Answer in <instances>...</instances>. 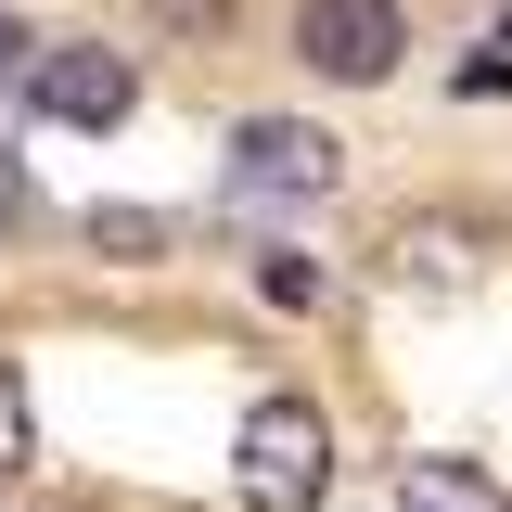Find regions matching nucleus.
I'll return each mask as SVG.
<instances>
[{
  "label": "nucleus",
  "mask_w": 512,
  "mask_h": 512,
  "mask_svg": "<svg viewBox=\"0 0 512 512\" xmlns=\"http://www.w3.org/2000/svg\"><path fill=\"white\" fill-rule=\"evenodd\" d=\"M231 461H244V512H320V487H333V423H320L308 397H256Z\"/></svg>",
  "instance_id": "nucleus-1"
},
{
  "label": "nucleus",
  "mask_w": 512,
  "mask_h": 512,
  "mask_svg": "<svg viewBox=\"0 0 512 512\" xmlns=\"http://www.w3.org/2000/svg\"><path fill=\"white\" fill-rule=\"evenodd\" d=\"M397 52H410V13H397V0H308V13H295V64L333 77V90L397 77Z\"/></svg>",
  "instance_id": "nucleus-2"
},
{
  "label": "nucleus",
  "mask_w": 512,
  "mask_h": 512,
  "mask_svg": "<svg viewBox=\"0 0 512 512\" xmlns=\"http://www.w3.org/2000/svg\"><path fill=\"white\" fill-rule=\"evenodd\" d=\"M128 103H141V77L103 39H52L26 64V116H52V128H128Z\"/></svg>",
  "instance_id": "nucleus-3"
},
{
  "label": "nucleus",
  "mask_w": 512,
  "mask_h": 512,
  "mask_svg": "<svg viewBox=\"0 0 512 512\" xmlns=\"http://www.w3.org/2000/svg\"><path fill=\"white\" fill-rule=\"evenodd\" d=\"M231 192H256V205H320V192H333V128L231 116Z\"/></svg>",
  "instance_id": "nucleus-4"
},
{
  "label": "nucleus",
  "mask_w": 512,
  "mask_h": 512,
  "mask_svg": "<svg viewBox=\"0 0 512 512\" xmlns=\"http://www.w3.org/2000/svg\"><path fill=\"white\" fill-rule=\"evenodd\" d=\"M397 512H512L474 461H410V487H397Z\"/></svg>",
  "instance_id": "nucleus-5"
},
{
  "label": "nucleus",
  "mask_w": 512,
  "mask_h": 512,
  "mask_svg": "<svg viewBox=\"0 0 512 512\" xmlns=\"http://www.w3.org/2000/svg\"><path fill=\"white\" fill-rule=\"evenodd\" d=\"M256 295H269V308H320V269L295 244H256Z\"/></svg>",
  "instance_id": "nucleus-6"
},
{
  "label": "nucleus",
  "mask_w": 512,
  "mask_h": 512,
  "mask_svg": "<svg viewBox=\"0 0 512 512\" xmlns=\"http://www.w3.org/2000/svg\"><path fill=\"white\" fill-rule=\"evenodd\" d=\"M90 244H103V256H154V244H167V218H141V205H90Z\"/></svg>",
  "instance_id": "nucleus-7"
},
{
  "label": "nucleus",
  "mask_w": 512,
  "mask_h": 512,
  "mask_svg": "<svg viewBox=\"0 0 512 512\" xmlns=\"http://www.w3.org/2000/svg\"><path fill=\"white\" fill-rule=\"evenodd\" d=\"M397 269L410 282H461V231H397Z\"/></svg>",
  "instance_id": "nucleus-8"
},
{
  "label": "nucleus",
  "mask_w": 512,
  "mask_h": 512,
  "mask_svg": "<svg viewBox=\"0 0 512 512\" xmlns=\"http://www.w3.org/2000/svg\"><path fill=\"white\" fill-rule=\"evenodd\" d=\"M26 461H39V423H26V384L0 372V474H26Z\"/></svg>",
  "instance_id": "nucleus-9"
},
{
  "label": "nucleus",
  "mask_w": 512,
  "mask_h": 512,
  "mask_svg": "<svg viewBox=\"0 0 512 512\" xmlns=\"http://www.w3.org/2000/svg\"><path fill=\"white\" fill-rule=\"evenodd\" d=\"M26 64H39V52H26V26H13V13H0V103H13V90H26Z\"/></svg>",
  "instance_id": "nucleus-10"
},
{
  "label": "nucleus",
  "mask_w": 512,
  "mask_h": 512,
  "mask_svg": "<svg viewBox=\"0 0 512 512\" xmlns=\"http://www.w3.org/2000/svg\"><path fill=\"white\" fill-rule=\"evenodd\" d=\"M0 231H26V180H13V154H0Z\"/></svg>",
  "instance_id": "nucleus-11"
}]
</instances>
